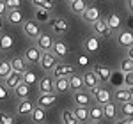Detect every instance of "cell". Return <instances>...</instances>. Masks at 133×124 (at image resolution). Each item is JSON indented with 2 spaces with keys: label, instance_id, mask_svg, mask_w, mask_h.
Wrapping results in <instances>:
<instances>
[{
  "label": "cell",
  "instance_id": "34",
  "mask_svg": "<svg viewBox=\"0 0 133 124\" xmlns=\"http://www.w3.org/2000/svg\"><path fill=\"white\" fill-rule=\"evenodd\" d=\"M34 16H36V23H46V21H50V12L44 9H36L34 11Z\"/></svg>",
  "mask_w": 133,
  "mask_h": 124
},
{
  "label": "cell",
  "instance_id": "39",
  "mask_svg": "<svg viewBox=\"0 0 133 124\" xmlns=\"http://www.w3.org/2000/svg\"><path fill=\"white\" fill-rule=\"evenodd\" d=\"M0 124H14V117L9 112H0Z\"/></svg>",
  "mask_w": 133,
  "mask_h": 124
},
{
  "label": "cell",
  "instance_id": "27",
  "mask_svg": "<svg viewBox=\"0 0 133 124\" xmlns=\"http://www.w3.org/2000/svg\"><path fill=\"white\" fill-rule=\"evenodd\" d=\"M83 48H85V52H87V53H96L98 50H99V39H98L96 36L87 37V39L83 41Z\"/></svg>",
  "mask_w": 133,
  "mask_h": 124
},
{
  "label": "cell",
  "instance_id": "4",
  "mask_svg": "<svg viewBox=\"0 0 133 124\" xmlns=\"http://www.w3.org/2000/svg\"><path fill=\"white\" fill-rule=\"evenodd\" d=\"M73 71H75V67H73L71 64H57L53 69H51V78L53 80H57V78H68L69 74H73Z\"/></svg>",
  "mask_w": 133,
  "mask_h": 124
},
{
  "label": "cell",
  "instance_id": "16",
  "mask_svg": "<svg viewBox=\"0 0 133 124\" xmlns=\"http://www.w3.org/2000/svg\"><path fill=\"white\" fill-rule=\"evenodd\" d=\"M51 30L55 36H64L68 32V20L66 18H55L51 21Z\"/></svg>",
  "mask_w": 133,
  "mask_h": 124
},
{
  "label": "cell",
  "instance_id": "20",
  "mask_svg": "<svg viewBox=\"0 0 133 124\" xmlns=\"http://www.w3.org/2000/svg\"><path fill=\"white\" fill-rule=\"evenodd\" d=\"M71 112L76 117L78 124H89V108H85V106H75Z\"/></svg>",
  "mask_w": 133,
  "mask_h": 124
},
{
  "label": "cell",
  "instance_id": "28",
  "mask_svg": "<svg viewBox=\"0 0 133 124\" xmlns=\"http://www.w3.org/2000/svg\"><path fill=\"white\" fill-rule=\"evenodd\" d=\"M7 21L12 23V25H21L25 18H23V12L20 9H9L7 11Z\"/></svg>",
  "mask_w": 133,
  "mask_h": 124
},
{
  "label": "cell",
  "instance_id": "14",
  "mask_svg": "<svg viewBox=\"0 0 133 124\" xmlns=\"http://www.w3.org/2000/svg\"><path fill=\"white\" fill-rule=\"evenodd\" d=\"M51 53L61 60V59H64L68 53H69V46L66 44L64 41H61V39H57V41H53V46H51Z\"/></svg>",
  "mask_w": 133,
  "mask_h": 124
},
{
  "label": "cell",
  "instance_id": "17",
  "mask_svg": "<svg viewBox=\"0 0 133 124\" xmlns=\"http://www.w3.org/2000/svg\"><path fill=\"white\" fill-rule=\"evenodd\" d=\"M39 57H41V52H39L36 46H29V48L25 50V55H23V59H25V62H27L29 66L37 64V62H39Z\"/></svg>",
  "mask_w": 133,
  "mask_h": 124
},
{
  "label": "cell",
  "instance_id": "3",
  "mask_svg": "<svg viewBox=\"0 0 133 124\" xmlns=\"http://www.w3.org/2000/svg\"><path fill=\"white\" fill-rule=\"evenodd\" d=\"M37 64H39V67H41L44 73H50L51 69L59 64V59H57V57H55L51 52H43Z\"/></svg>",
  "mask_w": 133,
  "mask_h": 124
},
{
  "label": "cell",
  "instance_id": "49",
  "mask_svg": "<svg viewBox=\"0 0 133 124\" xmlns=\"http://www.w3.org/2000/svg\"><path fill=\"white\" fill-rule=\"evenodd\" d=\"M126 9H128V11L133 9V2H131V0H126Z\"/></svg>",
  "mask_w": 133,
  "mask_h": 124
},
{
  "label": "cell",
  "instance_id": "22",
  "mask_svg": "<svg viewBox=\"0 0 133 124\" xmlns=\"http://www.w3.org/2000/svg\"><path fill=\"white\" fill-rule=\"evenodd\" d=\"M32 110H34V105L30 99H20L16 105V114L18 115H30Z\"/></svg>",
  "mask_w": 133,
  "mask_h": 124
},
{
  "label": "cell",
  "instance_id": "5",
  "mask_svg": "<svg viewBox=\"0 0 133 124\" xmlns=\"http://www.w3.org/2000/svg\"><path fill=\"white\" fill-rule=\"evenodd\" d=\"M36 48L39 50V52H51V46H53V39H51V36H48V34H39L36 39Z\"/></svg>",
  "mask_w": 133,
  "mask_h": 124
},
{
  "label": "cell",
  "instance_id": "44",
  "mask_svg": "<svg viewBox=\"0 0 133 124\" xmlns=\"http://www.w3.org/2000/svg\"><path fill=\"white\" fill-rule=\"evenodd\" d=\"M78 66H80V67H87V66H89V57H87V55H80V57H78Z\"/></svg>",
  "mask_w": 133,
  "mask_h": 124
},
{
  "label": "cell",
  "instance_id": "24",
  "mask_svg": "<svg viewBox=\"0 0 133 124\" xmlns=\"http://www.w3.org/2000/svg\"><path fill=\"white\" fill-rule=\"evenodd\" d=\"M53 92L57 94H66L69 92V83H68V78H57L53 80Z\"/></svg>",
  "mask_w": 133,
  "mask_h": 124
},
{
  "label": "cell",
  "instance_id": "48",
  "mask_svg": "<svg viewBox=\"0 0 133 124\" xmlns=\"http://www.w3.org/2000/svg\"><path fill=\"white\" fill-rule=\"evenodd\" d=\"M126 53H128V57H126V59H131V60H133V48H131V46H130V48H126Z\"/></svg>",
  "mask_w": 133,
  "mask_h": 124
},
{
  "label": "cell",
  "instance_id": "31",
  "mask_svg": "<svg viewBox=\"0 0 133 124\" xmlns=\"http://www.w3.org/2000/svg\"><path fill=\"white\" fill-rule=\"evenodd\" d=\"M29 92H30V85H27V83H23V82L14 89V96L18 99H29Z\"/></svg>",
  "mask_w": 133,
  "mask_h": 124
},
{
  "label": "cell",
  "instance_id": "42",
  "mask_svg": "<svg viewBox=\"0 0 133 124\" xmlns=\"http://www.w3.org/2000/svg\"><path fill=\"white\" fill-rule=\"evenodd\" d=\"M43 9L51 12V11L55 9V0H44V5H43Z\"/></svg>",
  "mask_w": 133,
  "mask_h": 124
},
{
  "label": "cell",
  "instance_id": "38",
  "mask_svg": "<svg viewBox=\"0 0 133 124\" xmlns=\"http://www.w3.org/2000/svg\"><path fill=\"white\" fill-rule=\"evenodd\" d=\"M119 67H121V71H123V73H131L133 71V60H131V59H123Z\"/></svg>",
  "mask_w": 133,
  "mask_h": 124
},
{
  "label": "cell",
  "instance_id": "18",
  "mask_svg": "<svg viewBox=\"0 0 133 124\" xmlns=\"http://www.w3.org/2000/svg\"><path fill=\"white\" fill-rule=\"evenodd\" d=\"M37 85H39V92H41V94L53 92V78H51L50 74H46V76L39 78V80H37Z\"/></svg>",
  "mask_w": 133,
  "mask_h": 124
},
{
  "label": "cell",
  "instance_id": "15",
  "mask_svg": "<svg viewBox=\"0 0 133 124\" xmlns=\"http://www.w3.org/2000/svg\"><path fill=\"white\" fill-rule=\"evenodd\" d=\"M117 44L123 46L124 50L133 46V32L131 30H121L117 34Z\"/></svg>",
  "mask_w": 133,
  "mask_h": 124
},
{
  "label": "cell",
  "instance_id": "8",
  "mask_svg": "<svg viewBox=\"0 0 133 124\" xmlns=\"http://www.w3.org/2000/svg\"><path fill=\"white\" fill-rule=\"evenodd\" d=\"M21 29H23V34L29 37V39H36L39 34H41V30H39V25L36 23V21H23L21 23Z\"/></svg>",
  "mask_w": 133,
  "mask_h": 124
},
{
  "label": "cell",
  "instance_id": "13",
  "mask_svg": "<svg viewBox=\"0 0 133 124\" xmlns=\"http://www.w3.org/2000/svg\"><path fill=\"white\" fill-rule=\"evenodd\" d=\"M92 73L98 76V80H99V83H105L110 80V74H112V71H110V67H107V66H103V64H94V67H92Z\"/></svg>",
  "mask_w": 133,
  "mask_h": 124
},
{
  "label": "cell",
  "instance_id": "2",
  "mask_svg": "<svg viewBox=\"0 0 133 124\" xmlns=\"http://www.w3.org/2000/svg\"><path fill=\"white\" fill-rule=\"evenodd\" d=\"M91 98L94 99V103L103 106L105 103H108V101H112V92L107 89V87H101V85H98L96 89H92L91 92Z\"/></svg>",
  "mask_w": 133,
  "mask_h": 124
},
{
  "label": "cell",
  "instance_id": "25",
  "mask_svg": "<svg viewBox=\"0 0 133 124\" xmlns=\"http://www.w3.org/2000/svg\"><path fill=\"white\" fill-rule=\"evenodd\" d=\"M29 117L32 119L34 124H44V121H46V110H43L39 106H34V110L30 112Z\"/></svg>",
  "mask_w": 133,
  "mask_h": 124
},
{
  "label": "cell",
  "instance_id": "11",
  "mask_svg": "<svg viewBox=\"0 0 133 124\" xmlns=\"http://www.w3.org/2000/svg\"><path fill=\"white\" fill-rule=\"evenodd\" d=\"M82 82H83V89H87V91H92V89H96L99 85V80L92 73V69H89V71H85L82 74Z\"/></svg>",
  "mask_w": 133,
  "mask_h": 124
},
{
  "label": "cell",
  "instance_id": "12",
  "mask_svg": "<svg viewBox=\"0 0 133 124\" xmlns=\"http://www.w3.org/2000/svg\"><path fill=\"white\" fill-rule=\"evenodd\" d=\"M57 94L55 92H50V94H41L39 98H37V106L43 108V110H46V108H51L53 105L57 103Z\"/></svg>",
  "mask_w": 133,
  "mask_h": 124
},
{
  "label": "cell",
  "instance_id": "50",
  "mask_svg": "<svg viewBox=\"0 0 133 124\" xmlns=\"http://www.w3.org/2000/svg\"><path fill=\"white\" fill-rule=\"evenodd\" d=\"M4 25H5V20H4V16H0V30L4 29Z\"/></svg>",
  "mask_w": 133,
  "mask_h": 124
},
{
  "label": "cell",
  "instance_id": "40",
  "mask_svg": "<svg viewBox=\"0 0 133 124\" xmlns=\"http://www.w3.org/2000/svg\"><path fill=\"white\" fill-rule=\"evenodd\" d=\"M4 4L7 5V9H20L23 5V0H4Z\"/></svg>",
  "mask_w": 133,
  "mask_h": 124
},
{
  "label": "cell",
  "instance_id": "51",
  "mask_svg": "<svg viewBox=\"0 0 133 124\" xmlns=\"http://www.w3.org/2000/svg\"><path fill=\"white\" fill-rule=\"evenodd\" d=\"M66 2H68V4H71V2H75V0H66Z\"/></svg>",
  "mask_w": 133,
  "mask_h": 124
},
{
  "label": "cell",
  "instance_id": "32",
  "mask_svg": "<svg viewBox=\"0 0 133 124\" xmlns=\"http://www.w3.org/2000/svg\"><path fill=\"white\" fill-rule=\"evenodd\" d=\"M85 9H87V2L85 0H75V2L69 4V11H71L73 14H78L80 16Z\"/></svg>",
  "mask_w": 133,
  "mask_h": 124
},
{
  "label": "cell",
  "instance_id": "43",
  "mask_svg": "<svg viewBox=\"0 0 133 124\" xmlns=\"http://www.w3.org/2000/svg\"><path fill=\"white\" fill-rule=\"evenodd\" d=\"M7 98H9V89L5 85H0V101H4Z\"/></svg>",
  "mask_w": 133,
  "mask_h": 124
},
{
  "label": "cell",
  "instance_id": "10",
  "mask_svg": "<svg viewBox=\"0 0 133 124\" xmlns=\"http://www.w3.org/2000/svg\"><path fill=\"white\" fill-rule=\"evenodd\" d=\"M21 78H23V73H18V71H11L5 78H4V85L9 89V91H14L18 85L21 83Z\"/></svg>",
  "mask_w": 133,
  "mask_h": 124
},
{
  "label": "cell",
  "instance_id": "46",
  "mask_svg": "<svg viewBox=\"0 0 133 124\" xmlns=\"http://www.w3.org/2000/svg\"><path fill=\"white\" fill-rule=\"evenodd\" d=\"M115 124H133V119L131 117H123V119L115 121Z\"/></svg>",
  "mask_w": 133,
  "mask_h": 124
},
{
  "label": "cell",
  "instance_id": "29",
  "mask_svg": "<svg viewBox=\"0 0 133 124\" xmlns=\"http://www.w3.org/2000/svg\"><path fill=\"white\" fill-rule=\"evenodd\" d=\"M14 46V39L9 34H0V52H11Z\"/></svg>",
  "mask_w": 133,
  "mask_h": 124
},
{
  "label": "cell",
  "instance_id": "9",
  "mask_svg": "<svg viewBox=\"0 0 133 124\" xmlns=\"http://www.w3.org/2000/svg\"><path fill=\"white\" fill-rule=\"evenodd\" d=\"M80 16H82V20L85 21V23H89V25H91V23H94V21H98L99 18H101L99 9H98L96 5H87V9L83 11Z\"/></svg>",
  "mask_w": 133,
  "mask_h": 124
},
{
  "label": "cell",
  "instance_id": "6",
  "mask_svg": "<svg viewBox=\"0 0 133 124\" xmlns=\"http://www.w3.org/2000/svg\"><path fill=\"white\" fill-rule=\"evenodd\" d=\"M114 101H117V103H128V101H133V91L131 89H126V87H117L115 89V92L112 94Z\"/></svg>",
  "mask_w": 133,
  "mask_h": 124
},
{
  "label": "cell",
  "instance_id": "7",
  "mask_svg": "<svg viewBox=\"0 0 133 124\" xmlns=\"http://www.w3.org/2000/svg\"><path fill=\"white\" fill-rule=\"evenodd\" d=\"M91 101H92V98H91V94L87 92V91H76V92L73 94V105L75 106H89L91 105Z\"/></svg>",
  "mask_w": 133,
  "mask_h": 124
},
{
  "label": "cell",
  "instance_id": "37",
  "mask_svg": "<svg viewBox=\"0 0 133 124\" xmlns=\"http://www.w3.org/2000/svg\"><path fill=\"white\" fill-rule=\"evenodd\" d=\"M121 112H123L124 117H133V101H128V103L121 105Z\"/></svg>",
  "mask_w": 133,
  "mask_h": 124
},
{
  "label": "cell",
  "instance_id": "19",
  "mask_svg": "<svg viewBox=\"0 0 133 124\" xmlns=\"http://www.w3.org/2000/svg\"><path fill=\"white\" fill-rule=\"evenodd\" d=\"M103 110V117L107 119V121H115L117 119V106L114 101H108V103H105L101 106Z\"/></svg>",
  "mask_w": 133,
  "mask_h": 124
},
{
  "label": "cell",
  "instance_id": "41",
  "mask_svg": "<svg viewBox=\"0 0 133 124\" xmlns=\"http://www.w3.org/2000/svg\"><path fill=\"white\" fill-rule=\"evenodd\" d=\"M124 87L126 89H133V71L124 73Z\"/></svg>",
  "mask_w": 133,
  "mask_h": 124
},
{
  "label": "cell",
  "instance_id": "45",
  "mask_svg": "<svg viewBox=\"0 0 133 124\" xmlns=\"http://www.w3.org/2000/svg\"><path fill=\"white\" fill-rule=\"evenodd\" d=\"M30 4L36 7V9H43V5H44V0H30Z\"/></svg>",
  "mask_w": 133,
  "mask_h": 124
},
{
  "label": "cell",
  "instance_id": "33",
  "mask_svg": "<svg viewBox=\"0 0 133 124\" xmlns=\"http://www.w3.org/2000/svg\"><path fill=\"white\" fill-rule=\"evenodd\" d=\"M37 80H39V78H37L36 71H32L30 67H29L27 71L23 73V78H21V82H23V83H27V85H32V83H36V82H37Z\"/></svg>",
  "mask_w": 133,
  "mask_h": 124
},
{
  "label": "cell",
  "instance_id": "1",
  "mask_svg": "<svg viewBox=\"0 0 133 124\" xmlns=\"http://www.w3.org/2000/svg\"><path fill=\"white\" fill-rule=\"evenodd\" d=\"M91 30L98 39H110V37L114 36V32L108 29L107 21L101 20V18H99L98 21H94V23H91Z\"/></svg>",
  "mask_w": 133,
  "mask_h": 124
},
{
  "label": "cell",
  "instance_id": "47",
  "mask_svg": "<svg viewBox=\"0 0 133 124\" xmlns=\"http://www.w3.org/2000/svg\"><path fill=\"white\" fill-rule=\"evenodd\" d=\"M7 5L4 4V0H0V16H4V14H7Z\"/></svg>",
  "mask_w": 133,
  "mask_h": 124
},
{
  "label": "cell",
  "instance_id": "23",
  "mask_svg": "<svg viewBox=\"0 0 133 124\" xmlns=\"http://www.w3.org/2000/svg\"><path fill=\"white\" fill-rule=\"evenodd\" d=\"M9 64H11V69L12 71H18V73H25L29 69V64L25 62L23 57H12L9 60Z\"/></svg>",
  "mask_w": 133,
  "mask_h": 124
},
{
  "label": "cell",
  "instance_id": "52",
  "mask_svg": "<svg viewBox=\"0 0 133 124\" xmlns=\"http://www.w3.org/2000/svg\"><path fill=\"white\" fill-rule=\"evenodd\" d=\"M89 124H101V122H89Z\"/></svg>",
  "mask_w": 133,
  "mask_h": 124
},
{
  "label": "cell",
  "instance_id": "30",
  "mask_svg": "<svg viewBox=\"0 0 133 124\" xmlns=\"http://www.w3.org/2000/svg\"><path fill=\"white\" fill-rule=\"evenodd\" d=\"M103 119V110L99 105H94L89 108V122H101Z\"/></svg>",
  "mask_w": 133,
  "mask_h": 124
},
{
  "label": "cell",
  "instance_id": "26",
  "mask_svg": "<svg viewBox=\"0 0 133 124\" xmlns=\"http://www.w3.org/2000/svg\"><path fill=\"white\" fill-rule=\"evenodd\" d=\"M105 21H107L108 29H110L112 32L119 30V29H121V25H123V18H121L117 12H112V14H110V16H108V18H107Z\"/></svg>",
  "mask_w": 133,
  "mask_h": 124
},
{
  "label": "cell",
  "instance_id": "36",
  "mask_svg": "<svg viewBox=\"0 0 133 124\" xmlns=\"http://www.w3.org/2000/svg\"><path fill=\"white\" fill-rule=\"evenodd\" d=\"M12 71L11 69V64H9V60H5V59H0V80H4L9 73Z\"/></svg>",
  "mask_w": 133,
  "mask_h": 124
},
{
  "label": "cell",
  "instance_id": "21",
  "mask_svg": "<svg viewBox=\"0 0 133 124\" xmlns=\"http://www.w3.org/2000/svg\"><path fill=\"white\" fill-rule=\"evenodd\" d=\"M68 83H69V91L76 92V91H82L83 89V82H82V74H76L73 73L68 76Z\"/></svg>",
  "mask_w": 133,
  "mask_h": 124
},
{
  "label": "cell",
  "instance_id": "35",
  "mask_svg": "<svg viewBox=\"0 0 133 124\" xmlns=\"http://www.w3.org/2000/svg\"><path fill=\"white\" fill-rule=\"evenodd\" d=\"M62 124H78V121H76V117L73 115L71 110H62Z\"/></svg>",
  "mask_w": 133,
  "mask_h": 124
}]
</instances>
